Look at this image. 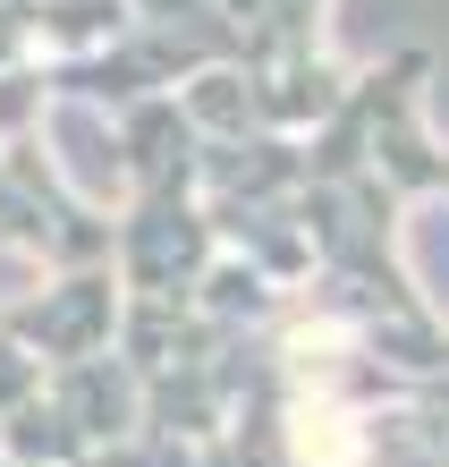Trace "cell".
Masks as SVG:
<instances>
[{"label": "cell", "instance_id": "cell-1", "mask_svg": "<svg viewBox=\"0 0 449 467\" xmlns=\"http://www.w3.org/2000/svg\"><path fill=\"white\" fill-rule=\"evenodd\" d=\"M433 51L212 68L102 119V306L170 467H449Z\"/></svg>", "mask_w": 449, "mask_h": 467}]
</instances>
